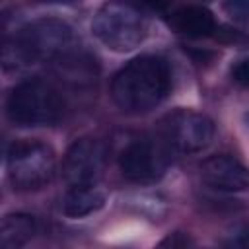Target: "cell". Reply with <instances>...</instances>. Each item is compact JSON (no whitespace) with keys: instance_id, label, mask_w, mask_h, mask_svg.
I'll list each match as a JSON object with an SVG mask.
<instances>
[{"instance_id":"cell-1","label":"cell","mask_w":249,"mask_h":249,"mask_svg":"<svg viewBox=\"0 0 249 249\" xmlns=\"http://www.w3.org/2000/svg\"><path fill=\"white\" fill-rule=\"evenodd\" d=\"M171 89V70L167 60L156 54H142L128 60L111 82L115 105L130 115L156 109Z\"/></svg>"},{"instance_id":"cell-2","label":"cell","mask_w":249,"mask_h":249,"mask_svg":"<svg viewBox=\"0 0 249 249\" xmlns=\"http://www.w3.org/2000/svg\"><path fill=\"white\" fill-rule=\"evenodd\" d=\"M74 39L72 27L62 19H35L4 41V70H21L41 60H51L70 47Z\"/></svg>"},{"instance_id":"cell-3","label":"cell","mask_w":249,"mask_h":249,"mask_svg":"<svg viewBox=\"0 0 249 249\" xmlns=\"http://www.w3.org/2000/svg\"><path fill=\"white\" fill-rule=\"evenodd\" d=\"M64 99L43 80H25L18 84L6 99V115L10 123L23 128L51 126L60 121Z\"/></svg>"},{"instance_id":"cell-4","label":"cell","mask_w":249,"mask_h":249,"mask_svg":"<svg viewBox=\"0 0 249 249\" xmlns=\"http://www.w3.org/2000/svg\"><path fill=\"white\" fill-rule=\"evenodd\" d=\"M93 37L115 53L136 49L146 37V21L140 12L124 2H107L91 21Z\"/></svg>"},{"instance_id":"cell-5","label":"cell","mask_w":249,"mask_h":249,"mask_svg":"<svg viewBox=\"0 0 249 249\" xmlns=\"http://www.w3.org/2000/svg\"><path fill=\"white\" fill-rule=\"evenodd\" d=\"M56 160L51 146L37 140H18L8 148V179L18 191H37L51 183Z\"/></svg>"},{"instance_id":"cell-6","label":"cell","mask_w":249,"mask_h":249,"mask_svg":"<svg viewBox=\"0 0 249 249\" xmlns=\"http://www.w3.org/2000/svg\"><path fill=\"white\" fill-rule=\"evenodd\" d=\"M173 152L161 138H136L119 156V167L126 181L136 185H152L160 181L171 161Z\"/></svg>"},{"instance_id":"cell-7","label":"cell","mask_w":249,"mask_h":249,"mask_svg":"<svg viewBox=\"0 0 249 249\" xmlns=\"http://www.w3.org/2000/svg\"><path fill=\"white\" fill-rule=\"evenodd\" d=\"M160 136L173 152L196 154L210 146L214 138V123L202 113L175 109L160 121Z\"/></svg>"},{"instance_id":"cell-8","label":"cell","mask_w":249,"mask_h":249,"mask_svg":"<svg viewBox=\"0 0 249 249\" xmlns=\"http://www.w3.org/2000/svg\"><path fill=\"white\" fill-rule=\"evenodd\" d=\"M107 161V146L97 138H78L62 158V179L68 187L95 185Z\"/></svg>"},{"instance_id":"cell-9","label":"cell","mask_w":249,"mask_h":249,"mask_svg":"<svg viewBox=\"0 0 249 249\" xmlns=\"http://www.w3.org/2000/svg\"><path fill=\"white\" fill-rule=\"evenodd\" d=\"M200 179L204 185L224 193H237L249 189V169L228 154L210 156L200 163Z\"/></svg>"},{"instance_id":"cell-10","label":"cell","mask_w":249,"mask_h":249,"mask_svg":"<svg viewBox=\"0 0 249 249\" xmlns=\"http://www.w3.org/2000/svg\"><path fill=\"white\" fill-rule=\"evenodd\" d=\"M171 27L191 39H202L216 33L214 14L204 6H183L171 14Z\"/></svg>"},{"instance_id":"cell-11","label":"cell","mask_w":249,"mask_h":249,"mask_svg":"<svg viewBox=\"0 0 249 249\" xmlns=\"http://www.w3.org/2000/svg\"><path fill=\"white\" fill-rule=\"evenodd\" d=\"M105 204V195L95 185L70 187L62 198V214L68 218H84L97 212Z\"/></svg>"},{"instance_id":"cell-12","label":"cell","mask_w":249,"mask_h":249,"mask_svg":"<svg viewBox=\"0 0 249 249\" xmlns=\"http://www.w3.org/2000/svg\"><path fill=\"white\" fill-rule=\"evenodd\" d=\"M37 233V222L31 214L25 212H12L2 218L0 224V247L16 249L25 245Z\"/></svg>"},{"instance_id":"cell-13","label":"cell","mask_w":249,"mask_h":249,"mask_svg":"<svg viewBox=\"0 0 249 249\" xmlns=\"http://www.w3.org/2000/svg\"><path fill=\"white\" fill-rule=\"evenodd\" d=\"M224 12L233 21H249V0H226Z\"/></svg>"},{"instance_id":"cell-14","label":"cell","mask_w":249,"mask_h":249,"mask_svg":"<svg viewBox=\"0 0 249 249\" xmlns=\"http://www.w3.org/2000/svg\"><path fill=\"white\" fill-rule=\"evenodd\" d=\"M214 37L220 39L222 43H245L247 41V37L241 31L231 29V27H216Z\"/></svg>"},{"instance_id":"cell-15","label":"cell","mask_w":249,"mask_h":249,"mask_svg":"<svg viewBox=\"0 0 249 249\" xmlns=\"http://www.w3.org/2000/svg\"><path fill=\"white\" fill-rule=\"evenodd\" d=\"M231 78H233L237 84L249 88V58L239 60V62L231 68Z\"/></svg>"},{"instance_id":"cell-16","label":"cell","mask_w":249,"mask_h":249,"mask_svg":"<svg viewBox=\"0 0 249 249\" xmlns=\"http://www.w3.org/2000/svg\"><path fill=\"white\" fill-rule=\"evenodd\" d=\"M160 245L161 247H187V245H193V239H189V235L181 231H175V233H169L165 239H161Z\"/></svg>"},{"instance_id":"cell-17","label":"cell","mask_w":249,"mask_h":249,"mask_svg":"<svg viewBox=\"0 0 249 249\" xmlns=\"http://www.w3.org/2000/svg\"><path fill=\"white\" fill-rule=\"evenodd\" d=\"M140 4H144V6H148L150 10H154V12H163V10H167V6H169V0H138Z\"/></svg>"},{"instance_id":"cell-18","label":"cell","mask_w":249,"mask_h":249,"mask_svg":"<svg viewBox=\"0 0 249 249\" xmlns=\"http://www.w3.org/2000/svg\"><path fill=\"white\" fill-rule=\"evenodd\" d=\"M47 2H70V0H47Z\"/></svg>"}]
</instances>
